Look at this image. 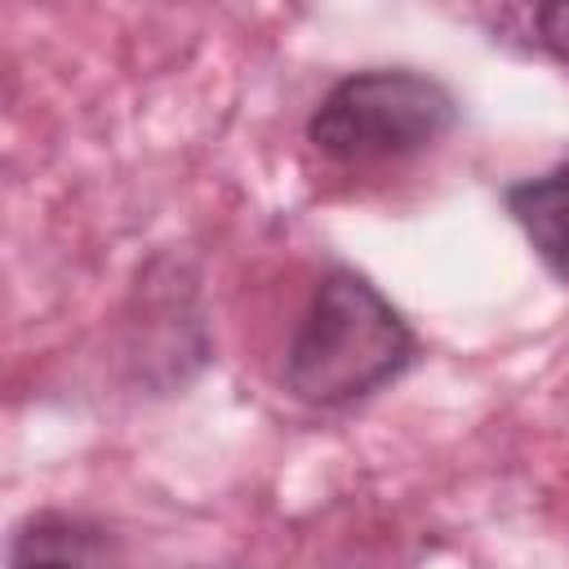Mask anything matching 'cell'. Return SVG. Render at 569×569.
Listing matches in <instances>:
<instances>
[{"instance_id":"obj_1","label":"cell","mask_w":569,"mask_h":569,"mask_svg":"<svg viewBox=\"0 0 569 569\" xmlns=\"http://www.w3.org/2000/svg\"><path fill=\"white\" fill-rule=\"evenodd\" d=\"M413 356L418 338L387 293L369 276L333 267L289 333L280 382L311 409H351L396 382Z\"/></svg>"},{"instance_id":"obj_2","label":"cell","mask_w":569,"mask_h":569,"mask_svg":"<svg viewBox=\"0 0 569 569\" xmlns=\"http://www.w3.org/2000/svg\"><path fill=\"white\" fill-rule=\"evenodd\" d=\"M453 124L458 98L445 80L413 67H369L329 84L307 116V142L338 164H373L418 156Z\"/></svg>"},{"instance_id":"obj_3","label":"cell","mask_w":569,"mask_h":569,"mask_svg":"<svg viewBox=\"0 0 569 569\" xmlns=\"http://www.w3.org/2000/svg\"><path fill=\"white\" fill-rule=\"evenodd\" d=\"M9 569H120V556L89 516L31 511L9 538Z\"/></svg>"},{"instance_id":"obj_4","label":"cell","mask_w":569,"mask_h":569,"mask_svg":"<svg viewBox=\"0 0 569 569\" xmlns=\"http://www.w3.org/2000/svg\"><path fill=\"white\" fill-rule=\"evenodd\" d=\"M502 209L525 231L538 262L569 284V160L551 164L547 173L520 178L502 187Z\"/></svg>"},{"instance_id":"obj_5","label":"cell","mask_w":569,"mask_h":569,"mask_svg":"<svg viewBox=\"0 0 569 569\" xmlns=\"http://www.w3.org/2000/svg\"><path fill=\"white\" fill-rule=\"evenodd\" d=\"M525 18H529V44L569 67V0L565 4H538Z\"/></svg>"}]
</instances>
